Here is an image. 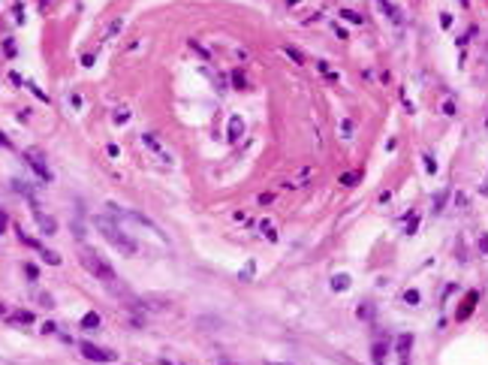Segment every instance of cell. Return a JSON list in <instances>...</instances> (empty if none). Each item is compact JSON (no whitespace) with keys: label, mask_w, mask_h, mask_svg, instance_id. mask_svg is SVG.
I'll return each instance as SVG.
<instances>
[{"label":"cell","mask_w":488,"mask_h":365,"mask_svg":"<svg viewBox=\"0 0 488 365\" xmlns=\"http://www.w3.org/2000/svg\"><path fill=\"white\" fill-rule=\"evenodd\" d=\"M79 260H82V265L94 275V278H99L102 284H109V287H115L118 284V275H115V269L109 265V260L106 257H99L94 248H88V245H82L79 248Z\"/></svg>","instance_id":"obj_1"},{"label":"cell","mask_w":488,"mask_h":365,"mask_svg":"<svg viewBox=\"0 0 488 365\" xmlns=\"http://www.w3.org/2000/svg\"><path fill=\"white\" fill-rule=\"evenodd\" d=\"M97 227H99V232H102V238L115 248V251H121V254H127V257H133L136 251H139V245L133 241L127 232L121 230V227H115L112 221H106V217H99L97 221Z\"/></svg>","instance_id":"obj_2"},{"label":"cell","mask_w":488,"mask_h":365,"mask_svg":"<svg viewBox=\"0 0 488 365\" xmlns=\"http://www.w3.org/2000/svg\"><path fill=\"white\" fill-rule=\"evenodd\" d=\"M142 145H145V148H148V151L160 160V163H166V166L172 163V154H169L160 142H157V136H154V133H142Z\"/></svg>","instance_id":"obj_3"},{"label":"cell","mask_w":488,"mask_h":365,"mask_svg":"<svg viewBox=\"0 0 488 365\" xmlns=\"http://www.w3.org/2000/svg\"><path fill=\"white\" fill-rule=\"evenodd\" d=\"M79 350H82L91 362H112V359H115V353H112V350H102V347L91 344V341H82V344H79Z\"/></svg>","instance_id":"obj_4"},{"label":"cell","mask_w":488,"mask_h":365,"mask_svg":"<svg viewBox=\"0 0 488 365\" xmlns=\"http://www.w3.org/2000/svg\"><path fill=\"white\" fill-rule=\"evenodd\" d=\"M31 208H33V217H36V224H39V230L45 232V235H52V232L58 230V224H55V217H48L45 211H42V205L31 197Z\"/></svg>","instance_id":"obj_5"},{"label":"cell","mask_w":488,"mask_h":365,"mask_svg":"<svg viewBox=\"0 0 488 365\" xmlns=\"http://www.w3.org/2000/svg\"><path fill=\"white\" fill-rule=\"evenodd\" d=\"M24 160L31 163V169L42 178V181H52V172H48V166L42 163V154H39V151H28V154H24Z\"/></svg>","instance_id":"obj_6"},{"label":"cell","mask_w":488,"mask_h":365,"mask_svg":"<svg viewBox=\"0 0 488 365\" xmlns=\"http://www.w3.org/2000/svg\"><path fill=\"white\" fill-rule=\"evenodd\" d=\"M410 347H413V335H401L398 338V359H401V365H410Z\"/></svg>","instance_id":"obj_7"},{"label":"cell","mask_w":488,"mask_h":365,"mask_svg":"<svg viewBox=\"0 0 488 365\" xmlns=\"http://www.w3.org/2000/svg\"><path fill=\"white\" fill-rule=\"evenodd\" d=\"M241 133H244V118H241V115H232V118H229V139L235 142V139H241Z\"/></svg>","instance_id":"obj_8"},{"label":"cell","mask_w":488,"mask_h":365,"mask_svg":"<svg viewBox=\"0 0 488 365\" xmlns=\"http://www.w3.org/2000/svg\"><path fill=\"white\" fill-rule=\"evenodd\" d=\"M476 293H467V299H464V308H458V320H467L470 314H473V305H476Z\"/></svg>","instance_id":"obj_9"},{"label":"cell","mask_w":488,"mask_h":365,"mask_svg":"<svg viewBox=\"0 0 488 365\" xmlns=\"http://www.w3.org/2000/svg\"><path fill=\"white\" fill-rule=\"evenodd\" d=\"M82 329H99V314L97 311H88V314H85V317H82Z\"/></svg>","instance_id":"obj_10"},{"label":"cell","mask_w":488,"mask_h":365,"mask_svg":"<svg viewBox=\"0 0 488 365\" xmlns=\"http://www.w3.org/2000/svg\"><path fill=\"white\" fill-rule=\"evenodd\" d=\"M9 320L12 323H33V314L31 311H15V314H9Z\"/></svg>","instance_id":"obj_11"},{"label":"cell","mask_w":488,"mask_h":365,"mask_svg":"<svg viewBox=\"0 0 488 365\" xmlns=\"http://www.w3.org/2000/svg\"><path fill=\"white\" fill-rule=\"evenodd\" d=\"M331 287H335V290H347V287H350V278H347V275H338V278L331 281Z\"/></svg>","instance_id":"obj_12"},{"label":"cell","mask_w":488,"mask_h":365,"mask_svg":"<svg viewBox=\"0 0 488 365\" xmlns=\"http://www.w3.org/2000/svg\"><path fill=\"white\" fill-rule=\"evenodd\" d=\"M232 82H235V88H244V85H247V79H244V72H241V69H235V72H232Z\"/></svg>","instance_id":"obj_13"},{"label":"cell","mask_w":488,"mask_h":365,"mask_svg":"<svg viewBox=\"0 0 488 365\" xmlns=\"http://www.w3.org/2000/svg\"><path fill=\"white\" fill-rule=\"evenodd\" d=\"M42 260H45V263H52V265H58V263H61V257H58L55 251H42Z\"/></svg>","instance_id":"obj_14"},{"label":"cell","mask_w":488,"mask_h":365,"mask_svg":"<svg viewBox=\"0 0 488 365\" xmlns=\"http://www.w3.org/2000/svg\"><path fill=\"white\" fill-rule=\"evenodd\" d=\"M358 181V172H347V175H341V184H356Z\"/></svg>","instance_id":"obj_15"},{"label":"cell","mask_w":488,"mask_h":365,"mask_svg":"<svg viewBox=\"0 0 488 365\" xmlns=\"http://www.w3.org/2000/svg\"><path fill=\"white\" fill-rule=\"evenodd\" d=\"M341 15H344L347 21H353V25H358V21H362V15H358V12H350V9H344Z\"/></svg>","instance_id":"obj_16"},{"label":"cell","mask_w":488,"mask_h":365,"mask_svg":"<svg viewBox=\"0 0 488 365\" xmlns=\"http://www.w3.org/2000/svg\"><path fill=\"white\" fill-rule=\"evenodd\" d=\"M404 302H410V305H416V302H419V293H416V290H407V293H404Z\"/></svg>","instance_id":"obj_17"},{"label":"cell","mask_w":488,"mask_h":365,"mask_svg":"<svg viewBox=\"0 0 488 365\" xmlns=\"http://www.w3.org/2000/svg\"><path fill=\"white\" fill-rule=\"evenodd\" d=\"M287 55L293 58L295 64H301V61H304V58H301V52H295V48H287Z\"/></svg>","instance_id":"obj_18"},{"label":"cell","mask_w":488,"mask_h":365,"mask_svg":"<svg viewBox=\"0 0 488 365\" xmlns=\"http://www.w3.org/2000/svg\"><path fill=\"white\" fill-rule=\"evenodd\" d=\"M262 232H265V235H268V238H271V241H274V238H277V232L271 230V227H268V224H262Z\"/></svg>","instance_id":"obj_19"},{"label":"cell","mask_w":488,"mask_h":365,"mask_svg":"<svg viewBox=\"0 0 488 365\" xmlns=\"http://www.w3.org/2000/svg\"><path fill=\"white\" fill-rule=\"evenodd\" d=\"M6 224H9V217H6V211H0V232L6 230Z\"/></svg>","instance_id":"obj_20"},{"label":"cell","mask_w":488,"mask_h":365,"mask_svg":"<svg viewBox=\"0 0 488 365\" xmlns=\"http://www.w3.org/2000/svg\"><path fill=\"white\" fill-rule=\"evenodd\" d=\"M0 145H3V148H9V145H12V142H9V139H6V136H3V133H0Z\"/></svg>","instance_id":"obj_21"},{"label":"cell","mask_w":488,"mask_h":365,"mask_svg":"<svg viewBox=\"0 0 488 365\" xmlns=\"http://www.w3.org/2000/svg\"><path fill=\"white\" fill-rule=\"evenodd\" d=\"M268 365H280V362H268Z\"/></svg>","instance_id":"obj_22"},{"label":"cell","mask_w":488,"mask_h":365,"mask_svg":"<svg viewBox=\"0 0 488 365\" xmlns=\"http://www.w3.org/2000/svg\"><path fill=\"white\" fill-rule=\"evenodd\" d=\"M290 3H298V0H290Z\"/></svg>","instance_id":"obj_23"}]
</instances>
